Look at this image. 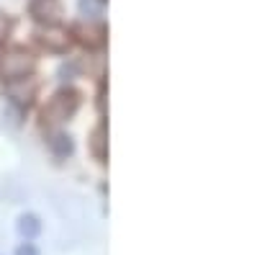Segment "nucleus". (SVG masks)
Here are the masks:
<instances>
[{
    "label": "nucleus",
    "instance_id": "obj_8",
    "mask_svg": "<svg viewBox=\"0 0 257 255\" xmlns=\"http://www.w3.org/2000/svg\"><path fill=\"white\" fill-rule=\"evenodd\" d=\"M47 144H49V150H52L57 157H70V155L75 152V142H72V137H70L67 132H59V129L49 132Z\"/></svg>",
    "mask_w": 257,
    "mask_h": 255
},
{
    "label": "nucleus",
    "instance_id": "obj_14",
    "mask_svg": "<svg viewBox=\"0 0 257 255\" xmlns=\"http://www.w3.org/2000/svg\"><path fill=\"white\" fill-rule=\"evenodd\" d=\"M95 3H100V6H103V3H108V0H95Z\"/></svg>",
    "mask_w": 257,
    "mask_h": 255
},
{
    "label": "nucleus",
    "instance_id": "obj_11",
    "mask_svg": "<svg viewBox=\"0 0 257 255\" xmlns=\"http://www.w3.org/2000/svg\"><path fill=\"white\" fill-rule=\"evenodd\" d=\"M11 26H13V21L6 18V16H0V47L6 44V39H8V34H11Z\"/></svg>",
    "mask_w": 257,
    "mask_h": 255
},
{
    "label": "nucleus",
    "instance_id": "obj_12",
    "mask_svg": "<svg viewBox=\"0 0 257 255\" xmlns=\"http://www.w3.org/2000/svg\"><path fill=\"white\" fill-rule=\"evenodd\" d=\"M105 88H108V82H105V77L98 80V109L100 114H105Z\"/></svg>",
    "mask_w": 257,
    "mask_h": 255
},
{
    "label": "nucleus",
    "instance_id": "obj_1",
    "mask_svg": "<svg viewBox=\"0 0 257 255\" xmlns=\"http://www.w3.org/2000/svg\"><path fill=\"white\" fill-rule=\"evenodd\" d=\"M80 109V93L72 85H62L59 91H54V96L47 101V106L39 114V124L41 129L54 132L57 126H62L64 121H70Z\"/></svg>",
    "mask_w": 257,
    "mask_h": 255
},
{
    "label": "nucleus",
    "instance_id": "obj_2",
    "mask_svg": "<svg viewBox=\"0 0 257 255\" xmlns=\"http://www.w3.org/2000/svg\"><path fill=\"white\" fill-rule=\"evenodd\" d=\"M34 70H36V57L26 47H13L0 54V80L3 82L31 77Z\"/></svg>",
    "mask_w": 257,
    "mask_h": 255
},
{
    "label": "nucleus",
    "instance_id": "obj_3",
    "mask_svg": "<svg viewBox=\"0 0 257 255\" xmlns=\"http://www.w3.org/2000/svg\"><path fill=\"white\" fill-rule=\"evenodd\" d=\"M6 88V98L11 106H16L18 111H29L31 106H34V98L39 93V82L34 77H24V80H13V82H3Z\"/></svg>",
    "mask_w": 257,
    "mask_h": 255
},
{
    "label": "nucleus",
    "instance_id": "obj_6",
    "mask_svg": "<svg viewBox=\"0 0 257 255\" xmlns=\"http://www.w3.org/2000/svg\"><path fill=\"white\" fill-rule=\"evenodd\" d=\"M36 44L44 47L52 54H67L72 41H70V36H67V31H64V29L49 26V29H39L36 31Z\"/></svg>",
    "mask_w": 257,
    "mask_h": 255
},
{
    "label": "nucleus",
    "instance_id": "obj_10",
    "mask_svg": "<svg viewBox=\"0 0 257 255\" xmlns=\"http://www.w3.org/2000/svg\"><path fill=\"white\" fill-rule=\"evenodd\" d=\"M77 72H80V62H77V59L62 62V65H59V70H57V75H59L62 80H72Z\"/></svg>",
    "mask_w": 257,
    "mask_h": 255
},
{
    "label": "nucleus",
    "instance_id": "obj_5",
    "mask_svg": "<svg viewBox=\"0 0 257 255\" xmlns=\"http://www.w3.org/2000/svg\"><path fill=\"white\" fill-rule=\"evenodd\" d=\"M29 16L41 29L59 26L62 21V3L59 0H29Z\"/></svg>",
    "mask_w": 257,
    "mask_h": 255
},
{
    "label": "nucleus",
    "instance_id": "obj_9",
    "mask_svg": "<svg viewBox=\"0 0 257 255\" xmlns=\"http://www.w3.org/2000/svg\"><path fill=\"white\" fill-rule=\"evenodd\" d=\"M18 232H21L26 240H34L39 232H41L39 217H36V214H21V219H18Z\"/></svg>",
    "mask_w": 257,
    "mask_h": 255
},
{
    "label": "nucleus",
    "instance_id": "obj_13",
    "mask_svg": "<svg viewBox=\"0 0 257 255\" xmlns=\"http://www.w3.org/2000/svg\"><path fill=\"white\" fill-rule=\"evenodd\" d=\"M16 255H39V250H36L31 242H24V245L16 250Z\"/></svg>",
    "mask_w": 257,
    "mask_h": 255
},
{
    "label": "nucleus",
    "instance_id": "obj_7",
    "mask_svg": "<svg viewBox=\"0 0 257 255\" xmlns=\"http://www.w3.org/2000/svg\"><path fill=\"white\" fill-rule=\"evenodd\" d=\"M88 150L98 162H105L108 157V134H105V121H100L95 129L88 134Z\"/></svg>",
    "mask_w": 257,
    "mask_h": 255
},
{
    "label": "nucleus",
    "instance_id": "obj_4",
    "mask_svg": "<svg viewBox=\"0 0 257 255\" xmlns=\"http://www.w3.org/2000/svg\"><path fill=\"white\" fill-rule=\"evenodd\" d=\"M70 41L75 39L77 44H82L85 49H100L105 44V36H108V29H105V24H82V21H77V24L70 26L67 31Z\"/></svg>",
    "mask_w": 257,
    "mask_h": 255
}]
</instances>
